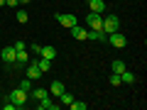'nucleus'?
<instances>
[{"label": "nucleus", "mask_w": 147, "mask_h": 110, "mask_svg": "<svg viewBox=\"0 0 147 110\" xmlns=\"http://www.w3.org/2000/svg\"><path fill=\"white\" fill-rule=\"evenodd\" d=\"M120 83H135V73H130V71L125 68V71L120 73Z\"/></svg>", "instance_id": "obj_15"}, {"label": "nucleus", "mask_w": 147, "mask_h": 110, "mask_svg": "<svg viewBox=\"0 0 147 110\" xmlns=\"http://www.w3.org/2000/svg\"><path fill=\"white\" fill-rule=\"evenodd\" d=\"M39 110H59V105L52 103L49 98H44V100H39Z\"/></svg>", "instance_id": "obj_14"}, {"label": "nucleus", "mask_w": 147, "mask_h": 110, "mask_svg": "<svg viewBox=\"0 0 147 110\" xmlns=\"http://www.w3.org/2000/svg\"><path fill=\"white\" fill-rule=\"evenodd\" d=\"M27 3H30V0H20V5H27Z\"/></svg>", "instance_id": "obj_25"}, {"label": "nucleus", "mask_w": 147, "mask_h": 110, "mask_svg": "<svg viewBox=\"0 0 147 110\" xmlns=\"http://www.w3.org/2000/svg\"><path fill=\"white\" fill-rule=\"evenodd\" d=\"M105 42H110L115 49H125L127 39H125V34H120V30H118V32H113V34H108V39H105Z\"/></svg>", "instance_id": "obj_3"}, {"label": "nucleus", "mask_w": 147, "mask_h": 110, "mask_svg": "<svg viewBox=\"0 0 147 110\" xmlns=\"http://www.w3.org/2000/svg\"><path fill=\"white\" fill-rule=\"evenodd\" d=\"M86 22H88L91 30H103V15H98V12H88Z\"/></svg>", "instance_id": "obj_5"}, {"label": "nucleus", "mask_w": 147, "mask_h": 110, "mask_svg": "<svg viewBox=\"0 0 147 110\" xmlns=\"http://www.w3.org/2000/svg\"><path fill=\"white\" fill-rule=\"evenodd\" d=\"M110 68H113V73H123V71H125V64H123L120 59H115V61L110 64Z\"/></svg>", "instance_id": "obj_17"}, {"label": "nucleus", "mask_w": 147, "mask_h": 110, "mask_svg": "<svg viewBox=\"0 0 147 110\" xmlns=\"http://www.w3.org/2000/svg\"><path fill=\"white\" fill-rule=\"evenodd\" d=\"M110 86H120V73H113L110 76Z\"/></svg>", "instance_id": "obj_22"}, {"label": "nucleus", "mask_w": 147, "mask_h": 110, "mask_svg": "<svg viewBox=\"0 0 147 110\" xmlns=\"http://www.w3.org/2000/svg\"><path fill=\"white\" fill-rule=\"evenodd\" d=\"M27 78H32V81H39V78H42V71H39V66H37V61L27 64Z\"/></svg>", "instance_id": "obj_6"}, {"label": "nucleus", "mask_w": 147, "mask_h": 110, "mask_svg": "<svg viewBox=\"0 0 147 110\" xmlns=\"http://www.w3.org/2000/svg\"><path fill=\"white\" fill-rule=\"evenodd\" d=\"M30 95H32L34 100H44V98H49V91H47V88H32Z\"/></svg>", "instance_id": "obj_12"}, {"label": "nucleus", "mask_w": 147, "mask_h": 110, "mask_svg": "<svg viewBox=\"0 0 147 110\" xmlns=\"http://www.w3.org/2000/svg\"><path fill=\"white\" fill-rule=\"evenodd\" d=\"M39 56H44V59H49V61H54V59H57V49H54L52 44H44V47L39 49Z\"/></svg>", "instance_id": "obj_8"}, {"label": "nucleus", "mask_w": 147, "mask_h": 110, "mask_svg": "<svg viewBox=\"0 0 147 110\" xmlns=\"http://www.w3.org/2000/svg\"><path fill=\"white\" fill-rule=\"evenodd\" d=\"M27 20H30V15H27L25 10H17V22H22V25H27Z\"/></svg>", "instance_id": "obj_21"}, {"label": "nucleus", "mask_w": 147, "mask_h": 110, "mask_svg": "<svg viewBox=\"0 0 147 110\" xmlns=\"http://www.w3.org/2000/svg\"><path fill=\"white\" fill-rule=\"evenodd\" d=\"M5 5L7 7H17V5H20V0H5Z\"/></svg>", "instance_id": "obj_23"}, {"label": "nucleus", "mask_w": 147, "mask_h": 110, "mask_svg": "<svg viewBox=\"0 0 147 110\" xmlns=\"http://www.w3.org/2000/svg\"><path fill=\"white\" fill-rule=\"evenodd\" d=\"M54 17H57V22H59V25H64L66 30H71L74 25H79V22H76V17H74L71 12H64V15H61V12H57Z\"/></svg>", "instance_id": "obj_4"}, {"label": "nucleus", "mask_w": 147, "mask_h": 110, "mask_svg": "<svg viewBox=\"0 0 147 110\" xmlns=\"http://www.w3.org/2000/svg\"><path fill=\"white\" fill-rule=\"evenodd\" d=\"M120 30V20H118V15H108L103 17V32L105 34H113V32Z\"/></svg>", "instance_id": "obj_1"}, {"label": "nucleus", "mask_w": 147, "mask_h": 110, "mask_svg": "<svg viewBox=\"0 0 147 110\" xmlns=\"http://www.w3.org/2000/svg\"><path fill=\"white\" fill-rule=\"evenodd\" d=\"M86 34H88V30H84V27H79V25H74V27H71V37H74V39L84 42V39H86Z\"/></svg>", "instance_id": "obj_10"}, {"label": "nucleus", "mask_w": 147, "mask_h": 110, "mask_svg": "<svg viewBox=\"0 0 147 110\" xmlns=\"http://www.w3.org/2000/svg\"><path fill=\"white\" fill-rule=\"evenodd\" d=\"M0 59L5 64H15V47H5L3 52H0Z\"/></svg>", "instance_id": "obj_9"}, {"label": "nucleus", "mask_w": 147, "mask_h": 110, "mask_svg": "<svg viewBox=\"0 0 147 110\" xmlns=\"http://www.w3.org/2000/svg\"><path fill=\"white\" fill-rule=\"evenodd\" d=\"M0 5H5V0H0Z\"/></svg>", "instance_id": "obj_26"}, {"label": "nucleus", "mask_w": 147, "mask_h": 110, "mask_svg": "<svg viewBox=\"0 0 147 110\" xmlns=\"http://www.w3.org/2000/svg\"><path fill=\"white\" fill-rule=\"evenodd\" d=\"M86 5H88V10H91V12H98V15H103V10L108 7V5L103 3V0H88Z\"/></svg>", "instance_id": "obj_7"}, {"label": "nucleus", "mask_w": 147, "mask_h": 110, "mask_svg": "<svg viewBox=\"0 0 147 110\" xmlns=\"http://www.w3.org/2000/svg\"><path fill=\"white\" fill-rule=\"evenodd\" d=\"M15 64L17 66H27V64H30V56H27L25 49H22V52H15Z\"/></svg>", "instance_id": "obj_13"}, {"label": "nucleus", "mask_w": 147, "mask_h": 110, "mask_svg": "<svg viewBox=\"0 0 147 110\" xmlns=\"http://www.w3.org/2000/svg\"><path fill=\"white\" fill-rule=\"evenodd\" d=\"M7 100H12V103H15L17 108H25V103H27V93L20 88V86H17V88L12 91L10 95H7Z\"/></svg>", "instance_id": "obj_2"}, {"label": "nucleus", "mask_w": 147, "mask_h": 110, "mask_svg": "<svg viewBox=\"0 0 147 110\" xmlns=\"http://www.w3.org/2000/svg\"><path fill=\"white\" fill-rule=\"evenodd\" d=\"M32 83H34V81H32V78H25V81H22V83H20V88L25 91L27 95H30V91H32Z\"/></svg>", "instance_id": "obj_20"}, {"label": "nucleus", "mask_w": 147, "mask_h": 110, "mask_svg": "<svg viewBox=\"0 0 147 110\" xmlns=\"http://www.w3.org/2000/svg\"><path fill=\"white\" fill-rule=\"evenodd\" d=\"M69 108H74V110H86V108H88V105H86L84 100H76V98H74L71 103H69Z\"/></svg>", "instance_id": "obj_18"}, {"label": "nucleus", "mask_w": 147, "mask_h": 110, "mask_svg": "<svg viewBox=\"0 0 147 110\" xmlns=\"http://www.w3.org/2000/svg\"><path fill=\"white\" fill-rule=\"evenodd\" d=\"M71 100H74V95L69 93V91H64V93L59 95V103H64V105H69V103H71Z\"/></svg>", "instance_id": "obj_19"}, {"label": "nucleus", "mask_w": 147, "mask_h": 110, "mask_svg": "<svg viewBox=\"0 0 147 110\" xmlns=\"http://www.w3.org/2000/svg\"><path fill=\"white\" fill-rule=\"evenodd\" d=\"M37 66H39V71H42V73H47L49 71V68H52V61H49V59H39V61H37Z\"/></svg>", "instance_id": "obj_16"}, {"label": "nucleus", "mask_w": 147, "mask_h": 110, "mask_svg": "<svg viewBox=\"0 0 147 110\" xmlns=\"http://www.w3.org/2000/svg\"><path fill=\"white\" fill-rule=\"evenodd\" d=\"M64 93V83L61 81H52L49 83V95H61Z\"/></svg>", "instance_id": "obj_11"}, {"label": "nucleus", "mask_w": 147, "mask_h": 110, "mask_svg": "<svg viewBox=\"0 0 147 110\" xmlns=\"http://www.w3.org/2000/svg\"><path fill=\"white\" fill-rule=\"evenodd\" d=\"M12 47H15V52H22V49H25V42H15Z\"/></svg>", "instance_id": "obj_24"}]
</instances>
